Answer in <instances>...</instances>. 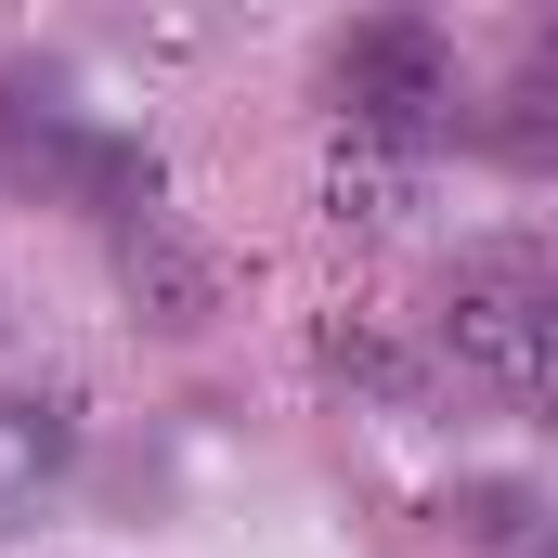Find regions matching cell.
Returning a JSON list of instances; mask_svg holds the SVG:
<instances>
[{
	"instance_id": "cell-5",
	"label": "cell",
	"mask_w": 558,
	"mask_h": 558,
	"mask_svg": "<svg viewBox=\"0 0 558 558\" xmlns=\"http://www.w3.org/2000/svg\"><path fill=\"white\" fill-rule=\"evenodd\" d=\"M507 546H520V558H558V494H546V507H520V533H507Z\"/></svg>"
},
{
	"instance_id": "cell-3",
	"label": "cell",
	"mask_w": 558,
	"mask_h": 558,
	"mask_svg": "<svg viewBox=\"0 0 558 558\" xmlns=\"http://www.w3.org/2000/svg\"><path fill=\"white\" fill-rule=\"evenodd\" d=\"M65 454H78V416L52 390H0V533L39 520V494L65 481Z\"/></svg>"
},
{
	"instance_id": "cell-2",
	"label": "cell",
	"mask_w": 558,
	"mask_h": 558,
	"mask_svg": "<svg viewBox=\"0 0 558 558\" xmlns=\"http://www.w3.org/2000/svg\"><path fill=\"white\" fill-rule=\"evenodd\" d=\"M454 39L416 26V13H377V26H351L338 39V105H351V131L364 143H428L454 131Z\"/></svg>"
},
{
	"instance_id": "cell-6",
	"label": "cell",
	"mask_w": 558,
	"mask_h": 558,
	"mask_svg": "<svg viewBox=\"0 0 558 558\" xmlns=\"http://www.w3.org/2000/svg\"><path fill=\"white\" fill-rule=\"evenodd\" d=\"M546 428H558V390H546Z\"/></svg>"
},
{
	"instance_id": "cell-4",
	"label": "cell",
	"mask_w": 558,
	"mask_h": 558,
	"mask_svg": "<svg viewBox=\"0 0 558 558\" xmlns=\"http://www.w3.org/2000/svg\"><path fill=\"white\" fill-rule=\"evenodd\" d=\"M520 156H558V39H546V65H533V131H520Z\"/></svg>"
},
{
	"instance_id": "cell-1",
	"label": "cell",
	"mask_w": 558,
	"mask_h": 558,
	"mask_svg": "<svg viewBox=\"0 0 558 558\" xmlns=\"http://www.w3.org/2000/svg\"><path fill=\"white\" fill-rule=\"evenodd\" d=\"M441 364L468 390L546 416V390H558V274H533V260H468L454 299H441Z\"/></svg>"
}]
</instances>
